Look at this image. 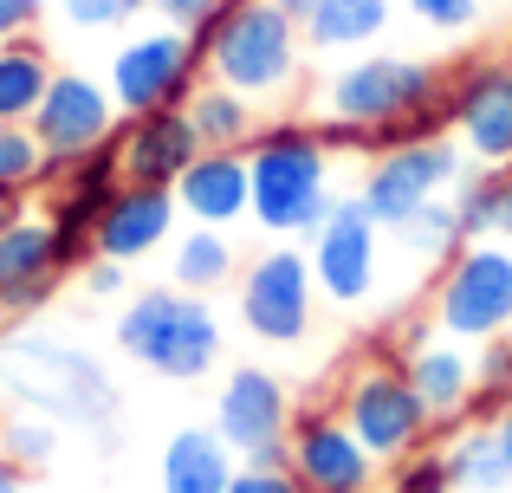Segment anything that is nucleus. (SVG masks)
I'll return each instance as SVG.
<instances>
[{
    "label": "nucleus",
    "mask_w": 512,
    "mask_h": 493,
    "mask_svg": "<svg viewBox=\"0 0 512 493\" xmlns=\"http://www.w3.org/2000/svg\"><path fill=\"white\" fill-rule=\"evenodd\" d=\"M467 169V150L454 137H422V143H396V150L370 156V176H363L357 202L376 215V228L396 234L402 221L415 215V208L441 202V195H454V182H461Z\"/></svg>",
    "instance_id": "9d476101"
},
{
    "label": "nucleus",
    "mask_w": 512,
    "mask_h": 493,
    "mask_svg": "<svg viewBox=\"0 0 512 493\" xmlns=\"http://www.w3.org/2000/svg\"><path fill=\"white\" fill-rule=\"evenodd\" d=\"M26 208H33V195H0V234H7V221L26 215Z\"/></svg>",
    "instance_id": "ea45409f"
},
{
    "label": "nucleus",
    "mask_w": 512,
    "mask_h": 493,
    "mask_svg": "<svg viewBox=\"0 0 512 493\" xmlns=\"http://www.w3.org/2000/svg\"><path fill=\"white\" fill-rule=\"evenodd\" d=\"M39 169H46V150L26 124H0V195H33Z\"/></svg>",
    "instance_id": "c756f323"
},
{
    "label": "nucleus",
    "mask_w": 512,
    "mask_h": 493,
    "mask_svg": "<svg viewBox=\"0 0 512 493\" xmlns=\"http://www.w3.org/2000/svg\"><path fill=\"white\" fill-rule=\"evenodd\" d=\"M175 202H182V221H195V228H240L253 215L247 150H201L175 176Z\"/></svg>",
    "instance_id": "aec40b11"
},
{
    "label": "nucleus",
    "mask_w": 512,
    "mask_h": 493,
    "mask_svg": "<svg viewBox=\"0 0 512 493\" xmlns=\"http://www.w3.org/2000/svg\"><path fill=\"white\" fill-rule=\"evenodd\" d=\"M273 7H279V13H292V20L305 26V13H312V0H273Z\"/></svg>",
    "instance_id": "a19ab883"
},
{
    "label": "nucleus",
    "mask_w": 512,
    "mask_h": 493,
    "mask_svg": "<svg viewBox=\"0 0 512 493\" xmlns=\"http://www.w3.org/2000/svg\"><path fill=\"white\" fill-rule=\"evenodd\" d=\"M240 266L247 260H240V247H234V228H195V221H188V228L169 241V286L201 292V299H214L221 286H234Z\"/></svg>",
    "instance_id": "4be33fe9"
},
{
    "label": "nucleus",
    "mask_w": 512,
    "mask_h": 493,
    "mask_svg": "<svg viewBox=\"0 0 512 493\" xmlns=\"http://www.w3.org/2000/svg\"><path fill=\"white\" fill-rule=\"evenodd\" d=\"M221 7H227V0H150V13L163 26H175V33H208Z\"/></svg>",
    "instance_id": "f704fd0d"
},
{
    "label": "nucleus",
    "mask_w": 512,
    "mask_h": 493,
    "mask_svg": "<svg viewBox=\"0 0 512 493\" xmlns=\"http://www.w3.org/2000/svg\"><path fill=\"white\" fill-rule=\"evenodd\" d=\"M234 312L247 325L253 344H273V351H292V344L312 338L318 318V279H312V253L299 241H273L260 247L234 279Z\"/></svg>",
    "instance_id": "0eeeda50"
},
{
    "label": "nucleus",
    "mask_w": 512,
    "mask_h": 493,
    "mask_svg": "<svg viewBox=\"0 0 512 493\" xmlns=\"http://www.w3.org/2000/svg\"><path fill=\"white\" fill-rule=\"evenodd\" d=\"M338 416L357 429V442L370 448L383 468H396V461H409L415 448H428L441 435L435 409L415 396V383L402 377L396 364V344H376V357H363L357 370L344 377L338 390Z\"/></svg>",
    "instance_id": "39448f33"
},
{
    "label": "nucleus",
    "mask_w": 512,
    "mask_h": 493,
    "mask_svg": "<svg viewBox=\"0 0 512 493\" xmlns=\"http://www.w3.org/2000/svg\"><path fill=\"white\" fill-rule=\"evenodd\" d=\"M195 39H201V59H208L214 85L247 91L260 111L266 104H286L305 78V59H312L305 26L292 13H279L273 0H227L214 13V26Z\"/></svg>",
    "instance_id": "7ed1b4c3"
},
{
    "label": "nucleus",
    "mask_w": 512,
    "mask_h": 493,
    "mask_svg": "<svg viewBox=\"0 0 512 493\" xmlns=\"http://www.w3.org/2000/svg\"><path fill=\"white\" fill-rule=\"evenodd\" d=\"M286 455L292 474L305 481V493H376L389 481V468L357 442V429L331 409H299L286 429Z\"/></svg>",
    "instance_id": "4468645a"
},
{
    "label": "nucleus",
    "mask_w": 512,
    "mask_h": 493,
    "mask_svg": "<svg viewBox=\"0 0 512 493\" xmlns=\"http://www.w3.org/2000/svg\"><path fill=\"white\" fill-rule=\"evenodd\" d=\"M39 20H46V0H0V46L39 33Z\"/></svg>",
    "instance_id": "e433bc0d"
},
{
    "label": "nucleus",
    "mask_w": 512,
    "mask_h": 493,
    "mask_svg": "<svg viewBox=\"0 0 512 493\" xmlns=\"http://www.w3.org/2000/svg\"><path fill=\"white\" fill-rule=\"evenodd\" d=\"M0 383L20 409L59 422V429H98L117 409V383L78 338L46 325H20L0 338Z\"/></svg>",
    "instance_id": "f03ea898"
},
{
    "label": "nucleus",
    "mask_w": 512,
    "mask_h": 493,
    "mask_svg": "<svg viewBox=\"0 0 512 493\" xmlns=\"http://www.w3.org/2000/svg\"><path fill=\"white\" fill-rule=\"evenodd\" d=\"M396 241L409 247V253H415L422 266H435V273H441V266H448L454 253L467 247V234H461V215H454V202L441 195V202L415 208V215L402 221V228H396Z\"/></svg>",
    "instance_id": "cd10ccee"
},
{
    "label": "nucleus",
    "mask_w": 512,
    "mask_h": 493,
    "mask_svg": "<svg viewBox=\"0 0 512 493\" xmlns=\"http://www.w3.org/2000/svg\"><path fill=\"white\" fill-rule=\"evenodd\" d=\"M292 416H299V409H292L286 383H279L273 370L266 364H234L221 377V390H214V416L208 422H214V435L247 461V455H260V448L286 442Z\"/></svg>",
    "instance_id": "dca6fc26"
},
{
    "label": "nucleus",
    "mask_w": 512,
    "mask_h": 493,
    "mask_svg": "<svg viewBox=\"0 0 512 493\" xmlns=\"http://www.w3.org/2000/svg\"><path fill=\"white\" fill-rule=\"evenodd\" d=\"M441 98H448V124H454V143L467 150V163L506 169L512 163V59H500V52L461 59L441 85Z\"/></svg>",
    "instance_id": "9b49d317"
},
{
    "label": "nucleus",
    "mask_w": 512,
    "mask_h": 493,
    "mask_svg": "<svg viewBox=\"0 0 512 493\" xmlns=\"http://www.w3.org/2000/svg\"><path fill=\"white\" fill-rule=\"evenodd\" d=\"M117 124H124V111H117V98H111V85H104V78L59 72V78H52V91L39 98V111H33V124H26V130L39 137L46 163H65V169H72L78 156L104 150V143L117 137Z\"/></svg>",
    "instance_id": "2eb2a0df"
},
{
    "label": "nucleus",
    "mask_w": 512,
    "mask_h": 493,
    "mask_svg": "<svg viewBox=\"0 0 512 493\" xmlns=\"http://www.w3.org/2000/svg\"><path fill=\"white\" fill-rule=\"evenodd\" d=\"M188 124H195V137H201V150H247L253 137H260V104L247 98V91H234V85H201L195 98H188Z\"/></svg>",
    "instance_id": "a878e982"
},
{
    "label": "nucleus",
    "mask_w": 512,
    "mask_h": 493,
    "mask_svg": "<svg viewBox=\"0 0 512 493\" xmlns=\"http://www.w3.org/2000/svg\"><path fill=\"white\" fill-rule=\"evenodd\" d=\"M0 455L13 461V468H46L52 455H59V422H46V416H33V409H20V416H7L0 422Z\"/></svg>",
    "instance_id": "c85d7f7f"
},
{
    "label": "nucleus",
    "mask_w": 512,
    "mask_h": 493,
    "mask_svg": "<svg viewBox=\"0 0 512 493\" xmlns=\"http://www.w3.org/2000/svg\"><path fill=\"white\" fill-rule=\"evenodd\" d=\"M396 364H402V377L415 383V396L435 409L441 429H461V422H467V403H474V383H480L474 344L448 338V331H441L428 312H409L396 325Z\"/></svg>",
    "instance_id": "ddd939ff"
},
{
    "label": "nucleus",
    "mask_w": 512,
    "mask_h": 493,
    "mask_svg": "<svg viewBox=\"0 0 512 493\" xmlns=\"http://www.w3.org/2000/svg\"><path fill=\"white\" fill-rule=\"evenodd\" d=\"M117 351L137 357V364L163 383H201L221 364L227 331H221L214 299H201V292L143 286V292H130L124 312H117Z\"/></svg>",
    "instance_id": "20e7f679"
},
{
    "label": "nucleus",
    "mask_w": 512,
    "mask_h": 493,
    "mask_svg": "<svg viewBox=\"0 0 512 493\" xmlns=\"http://www.w3.org/2000/svg\"><path fill=\"white\" fill-rule=\"evenodd\" d=\"M175 234H182V202H175V189H156V182H124V189L111 195V208L98 215V228H91V247L104 253V260H150V253H163Z\"/></svg>",
    "instance_id": "a211bd4d"
},
{
    "label": "nucleus",
    "mask_w": 512,
    "mask_h": 493,
    "mask_svg": "<svg viewBox=\"0 0 512 493\" xmlns=\"http://www.w3.org/2000/svg\"><path fill=\"white\" fill-rule=\"evenodd\" d=\"M59 13L78 33H124L150 13V0H59Z\"/></svg>",
    "instance_id": "7c9ffc66"
},
{
    "label": "nucleus",
    "mask_w": 512,
    "mask_h": 493,
    "mask_svg": "<svg viewBox=\"0 0 512 493\" xmlns=\"http://www.w3.org/2000/svg\"><path fill=\"white\" fill-rule=\"evenodd\" d=\"M247 169H253V228L266 241H305L325 228V215L338 208L331 169L338 150L325 143V130L305 117H273L260 124V137L247 143Z\"/></svg>",
    "instance_id": "f257e3e1"
},
{
    "label": "nucleus",
    "mask_w": 512,
    "mask_h": 493,
    "mask_svg": "<svg viewBox=\"0 0 512 493\" xmlns=\"http://www.w3.org/2000/svg\"><path fill=\"white\" fill-rule=\"evenodd\" d=\"M52 78H59V59H52L46 39L39 33L7 39V46H0V124H33V111L52 91Z\"/></svg>",
    "instance_id": "b1692460"
},
{
    "label": "nucleus",
    "mask_w": 512,
    "mask_h": 493,
    "mask_svg": "<svg viewBox=\"0 0 512 493\" xmlns=\"http://www.w3.org/2000/svg\"><path fill=\"white\" fill-rule=\"evenodd\" d=\"M0 318H7V312H0Z\"/></svg>",
    "instance_id": "37998d69"
},
{
    "label": "nucleus",
    "mask_w": 512,
    "mask_h": 493,
    "mask_svg": "<svg viewBox=\"0 0 512 493\" xmlns=\"http://www.w3.org/2000/svg\"><path fill=\"white\" fill-rule=\"evenodd\" d=\"M305 253H312V279L325 305H370L383 286V228L357 195H338L325 228L305 234Z\"/></svg>",
    "instance_id": "f8f14e48"
},
{
    "label": "nucleus",
    "mask_w": 512,
    "mask_h": 493,
    "mask_svg": "<svg viewBox=\"0 0 512 493\" xmlns=\"http://www.w3.org/2000/svg\"><path fill=\"white\" fill-rule=\"evenodd\" d=\"M454 215H461L467 241H512V176L487 163H467L454 182Z\"/></svg>",
    "instance_id": "393cba45"
},
{
    "label": "nucleus",
    "mask_w": 512,
    "mask_h": 493,
    "mask_svg": "<svg viewBox=\"0 0 512 493\" xmlns=\"http://www.w3.org/2000/svg\"><path fill=\"white\" fill-rule=\"evenodd\" d=\"M487 429H493V442H500V455H506V468H512V403L487 422Z\"/></svg>",
    "instance_id": "4c0bfd02"
},
{
    "label": "nucleus",
    "mask_w": 512,
    "mask_h": 493,
    "mask_svg": "<svg viewBox=\"0 0 512 493\" xmlns=\"http://www.w3.org/2000/svg\"><path fill=\"white\" fill-rule=\"evenodd\" d=\"M201 156V137L188 124V104L182 111H143L117 124V169L124 182H156V189H175L188 163Z\"/></svg>",
    "instance_id": "6ab92c4d"
},
{
    "label": "nucleus",
    "mask_w": 512,
    "mask_h": 493,
    "mask_svg": "<svg viewBox=\"0 0 512 493\" xmlns=\"http://www.w3.org/2000/svg\"><path fill=\"white\" fill-rule=\"evenodd\" d=\"M65 266H59V241H52V215L46 208H26V215L7 221L0 234V312L7 318H33L59 299L65 286Z\"/></svg>",
    "instance_id": "f3484780"
},
{
    "label": "nucleus",
    "mask_w": 512,
    "mask_h": 493,
    "mask_svg": "<svg viewBox=\"0 0 512 493\" xmlns=\"http://www.w3.org/2000/svg\"><path fill=\"white\" fill-rule=\"evenodd\" d=\"M85 292H91V299H124V292H130V266H124V260H104V253H91Z\"/></svg>",
    "instance_id": "c9c22d12"
},
{
    "label": "nucleus",
    "mask_w": 512,
    "mask_h": 493,
    "mask_svg": "<svg viewBox=\"0 0 512 493\" xmlns=\"http://www.w3.org/2000/svg\"><path fill=\"white\" fill-rule=\"evenodd\" d=\"M448 72L435 59L415 52H350L338 72L325 78V117L338 124H363V130H389L402 117L428 111L441 98Z\"/></svg>",
    "instance_id": "423d86ee"
},
{
    "label": "nucleus",
    "mask_w": 512,
    "mask_h": 493,
    "mask_svg": "<svg viewBox=\"0 0 512 493\" xmlns=\"http://www.w3.org/2000/svg\"><path fill=\"white\" fill-rule=\"evenodd\" d=\"M0 493H26V468H13L7 455H0Z\"/></svg>",
    "instance_id": "58836bf2"
},
{
    "label": "nucleus",
    "mask_w": 512,
    "mask_h": 493,
    "mask_svg": "<svg viewBox=\"0 0 512 493\" xmlns=\"http://www.w3.org/2000/svg\"><path fill=\"white\" fill-rule=\"evenodd\" d=\"M428 318L461 344H487L512 331V241H467L435 273Z\"/></svg>",
    "instance_id": "1a4fd4ad"
},
{
    "label": "nucleus",
    "mask_w": 512,
    "mask_h": 493,
    "mask_svg": "<svg viewBox=\"0 0 512 493\" xmlns=\"http://www.w3.org/2000/svg\"><path fill=\"white\" fill-rule=\"evenodd\" d=\"M111 98L124 117L143 111H182L201 85H208V59H201L195 33H175V26H137L124 33V46L111 52Z\"/></svg>",
    "instance_id": "6e6552de"
},
{
    "label": "nucleus",
    "mask_w": 512,
    "mask_h": 493,
    "mask_svg": "<svg viewBox=\"0 0 512 493\" xmlns=\"http://www.w3.org/2000/svg\"><path fill=\"white\" fill-rule=\"evenodd\" d=\"M227 493H305V481L286 461H240V474H234Z\"/></svg>",
    "instance_id": "72a5a7b5"
},
{
    "label": "nucleus",
    "mask_w": 512,
    "mask_h": 493,
    "mask_svg": "<svg viewBox=\"0 0 512 493\" xmlns=\"http://www.w3.org/2000/svg\"><path fill=\"white\" fill-rule=\"evenodd\" d=\"M389 0H312V13H305V46L318 52V59H350V52H363L370 39L389 33Z\"/></svg>",
    "instance_id": "5701e85b"
},
{
    "label": "nucleus",
    "mask_w": 512,
    "mask_h": 493,
    "mask_svg": "<svg viewBox=\"0 0 512 493\" xmlns=\"http://www.w3.org/2000/svg\"><path fill=\"white\" fill-rule=\"evenodd\" d=\"M441 455H448L454 493H506L512 487V468H506V455H500V442H493L487 422H461Z\"/></svg>",
    "instance_id": "bb28decb"
},
{
    "label": "nucleus",
    "mask_w": 512,
    "mask_h": 493,
    "mask_svg": "<svg viewBox=\"0 0 512 493\" xmlns=\"http://www.w3.org/2000/svg\"><path fill=\"white\" fill-rule=\"evenodd\" d=\"M409 13L428 33H467V26H480V0H409Z\"/></svg>",
    "instance_id": "473e14b6"
},
{
    "label": "nucleus",
    "mask_w": 512,
    "mask_h": 493,
    "mask_svg": "<svg viewBox=\"0 0 512 493\" xmlns=\"http://www.w3.org/2000/svg\"><path fill=\"white\" fill-rule=\"evenodd\" d=\"M240 474V455L214 435V422H188L163 442L156 461V487L163 493H227Z\"/></svg>",
    "instance_id": "412c9836"
},
{
    "label": "nucleus",
    "mask_w": 512,
    "mask_h": 493,
    "mask_svg": "<svg viewBox=\"0 0 512 493\" xmlns=\"http://www.w3.org/2000/svg\"><path fill=\"white\" fill-rule=\"evenodd\" d=\"M506 176H512V163H506Z\"/></svg>",
    "instance_id": "79ce46f5"
},
{
    "label": "nucleus",
    "mask_w": 512,
    "mask_h": 493,
    "mask_svg": "<svg viewBox=\"0 0 512 493\" xmlns=\"http://www.w3.org/2000/svg\"><path fill=\"white\" fill-rule=\"evenodd\" d=\"M389 493H454L448 455H441L435 442H428V448H415L409 461H396V468H389Z\"/></svg>",
    "instance_id": "2f4dec72"
}]
</instances>
